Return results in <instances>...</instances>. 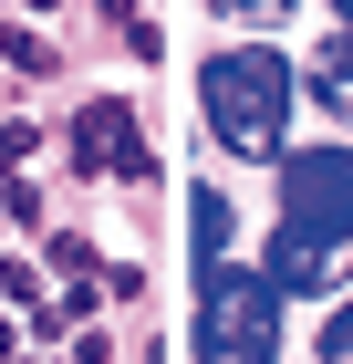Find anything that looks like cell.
Here are the masks:
<instances>
[{
    "mask_svg": "<svg viewBox=\"0 0 353 364\" xmlns=\"http://www.w3.org/2000/svg\"><path fill=\"white\" fill-rule=\"evenodd\" d=\"M322 364H353V302H343V312L322 323Z\"/></svg>",
    "mask_w": 353,
    "mask_h": 364,
    "instance_id": "8992f818",
    "label": "cell"
},
{
    "mask_svg": "<svg viewBox=\"0 0 353 364\" xmlns=\"http://www.w3.org/2000/svg\"><path fill=\"white\" fill-rule=\"evenodd\" d=\"M332 11H343V31H353V0H332Z\"/></svg>",
    "mask_w": 353,
    "mask_h": 364,
    "instance_id": "ba28073f",
    "label": "cell"
},
{
    "mask_svg": "<svg viewBox=\"0 0 353 364\" xmlns=\"http://www.w3.org/2000/svg\"><path fill=\"white\" fill-rule=\"evenodd\" d=\"M197 105H208V136L229 156H291V63L271 42H229V53L197 73Z\"/></svg>",
    "mask_w": 353,
    "mask_h": 364,
    "instance_id": "6da1fadb",
    "label": "cell"
},
{
    "mask_svg": "<svg viewBox=\"0 0 353 364\" xmlns=\"http://www.w3.org/2000/svg\"><path fill=\"white\" fill-rule=\"evenodd\" d=\"M197 364H281V281L271 271H197Z\"/></svg>",
    "mask_w": 353,
    "mask_h": 364,
    "instance_id": "7a4b0ae2",
    "label": "cell"
},
{
    "mask_svg": "<svg viewBox=\"0 0 353 364\" xmlns=\"http://www.w3.org/2000/svg\"><path fill=\"white\" fill-rule=\"evenodd\" d=\"M271 281H281V291H343V281H353V229L281 219L271 229Z\"/></svg>",
    "mask_w": 353,
    "mask_h": 364,
    "instance_id": "3957f363",
    "label": "cell"
},
{
    "mask_svg": "<svg viewBox=\"0 0 353 364\" xmlns=\"http://www.w3.org/2000/svg\"><path fill=\"white\" fill-rule=\"evenodd\" d=\"M312 105H322V114H343V125H353V31H332L322 53H312Z\"/></svg>",
    "mask_w": 353,
    "mask_h": 364,
    "instance_id": "5b68a950",
    "label": "cell"
},
{
    "mask_svg": "<svg viewBox=\"0 0 353 364\" xmlns=\"http://www.w3.org/2000/svg\"><path fill=\"white\" fill-rule=\"evenodd\" d=\"M291 0H218V21H281Z\"/></svg>",
    "mask_w": 353,
    "mask_h": 364,
    "instance_id": "52a82bcc",
    "label": "cell"
},
{
    "mask_svg": "<svg viewBox=\"0 0 353 364\" xmlns=\"http://www.w3.org/2000/svg\"><path fill=\"white\" fill-rule=\"evenodd\" d=\"M281 219L353 229V146H301V156H281Z\"/></svg>",
    "mask_w": 353,
    "mask_h": 364,
    "instance_id": "277c9868",
    "label": "cell"
}]
</instances>
